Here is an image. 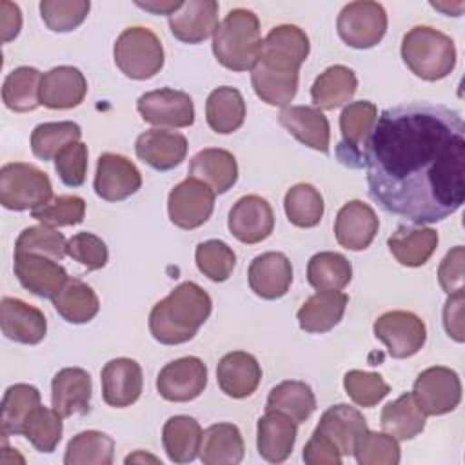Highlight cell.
Here are the masks:
<instances>
[{"mask_svg": "<svg viewBox=\"0 0 465 465\" xmlns=\"http://www.w3.org/2000/svg\"><path fill=\"white\" fill-rule=\"evenodd\" d=\"M363 162L371 198L416 225L454 214L465 200V124L441 104L387 107L369 134Z\"/></svg>", "mask_w": 465, "mask_h": 465, "instance_id": "cell-1", "label": "cell"}, {"mask_svg": "<svg viewBox=\"0 0 465 465\" xmlns=\"http://www.w3.org/2000/svg\"><path fill=\"white\" fill-rule=\"evenodd\" d=\"M309 36L292 24H282L262 40L258 58L251 69L256 96L274 107H287L298 91L300 65L309 56Z\"/></svg>", "mask_w": 465, "mask_h": 465, "instance_id": "cell-2", "label": "cell"}, {"mask_svg": "<svg viewBox=\"0 0 465 465\" xmlns=\"http://www.w3.org/2000/svg\"><path fill=\"white\" fill-rule=\"evenodd\" d=\"M211 311L207 291L194 282H183L151 309L149 331L163 345H180L196 336Z\"/></svg>", "mask_w": 465, "mask_h": 465, "instance_id": "cell-3", "label": "cell"}, {"mask_svg": "<svg viewBox=\"0 0 465 465\" xmlns=\"http://www.w3.org/2000/svg\"><path fill=\"white\" fill-rule=\"evenodd\" d=\"M260 47V20L252 11L243 7L229 11L213 35V53L231 71H251Z\"/></svg>", "mask_w": 465, "mask_h": 465, "instance_id": "cell-4", "label": "cell"}, {"mask_svg": "<svg viewBox=\"0 0 465 465\" xmlns=\"http://www.w3.org/2000/svg\"><path fill=\"white\" fill-rule=\"evenodd\" d=\"M401 58L418 78L436 82L452 73L456 45L450 36L434 27L414 25L401 40Z\"/></svg>", "mask_w": 465, "mask_h": 465, "instance_id": "cell-5", "label": "cell"}, {"mask_svg": "<svg viewBox=\"0 0 465 465\" xmlns=\"http://www.w3.org/2000/svg\"><path fill=\"white\" fill-rule=\"evenodd\" d=\"M114 64L133 80H149L163 67V47L154 31L133 25L124 29L114 42Z\"/></svg>", "mask_w": 465, "mask_h": 465, "instance_id": "cell-6", "label": "cell"}, {"mask_svg": "<svg viewBox=\"0 0 465 465\" xmlns=\"http://www.w3.org/2000/svg\"><path fill=\"white\" fill-rule=\"evenodd\" d=\"M53 200L49 176L33 163L11 162L0 169V203L9 211H35Z\"/></svg>", "mask_w": 465, "mask_h": 465, "instance_id": "cell-7", "label": "cell"}, {"mask_svg": "<svg viewBox=\"0 0 465 465\" xmlns=\"http://www.w3.org/2000/svg\"><path fill=\"white\" fill-rule=\"evenodd\" d=\"M336 29L349 47L371 49L385 36L387 13L378 2H349L338 15Z\"/></svg>", "mask_w": 465, "mask_h": 465, "instance_id": "cell-8", "label": "cell"}, {"mask_svg": "<svg viewBox=\"0 0 465 465\" xmlns=\"http://www.w3.org/2000/svg\"><path fill=\"white\" fill-rule=\"evenodd\" d=\"M412 398L425 416H441L461 401V381L449 367H429L414 381Z\"/></svg>", "mask_w": 465, "mask_h": 465, "instance_id": "cell-9", "label": "cell"}, {"mask_svg": "<svg viewBox=\"0 0 465 465\" xmlns=\"http://www.w3.org/2000/svg\"><path fill=\"white\" fill-rule=\"evenodd\" d=\"M378 107L369 100L351 102L343 107L340 114V131L341 142L336 149L338 160L352 169L365 165L363 151L369 140V134L376 124Z\"/></svg>", "mask_w": 465, "mask_h": 465, "instance_id": "cell-10", "label": "cell"}, {"mask_svg": "<svg viewBox=\"0 0 465 465\" xmlns=\"http://www.w3.org/2000/svg\"><path fill=\"white\" fill-rule=\"evenodd\" d=\"M374 336L383 341L396 360L414 356L427 340V329L420 316L409 311H389L374 322Z\"/></svg>", "mask_w": 465, "mask_h": 465, "instance_id": "cell-11", "label": "cell"}, {"mask_svg": "<svg viewBox=\"0 0 465 465\" xmlns=\"http://www.w3.org/2000/svg\"><path fill=\"white\" fill-rule=\"evenodd\" d=\"M214 209V191L203 182L187 176L174 185L167 198L169 220L180 229H196L203 225Z\"/></svg>", "mask_w": 465, "mask_h": 465, "instance_id": "cell-12", "label": "cell"}, {"mask_svg": "<svg viewBox=\"0 0 465 465\" xmlns=\"http://www.w3.org/2000/svg\"><path fill=\"white\" fill-rule=\"evenodd\" d=\"M143 122L156 127H189L194 122V104L185 91L162 87L143 93L136 100Z\"/></svg>", "mask_w": 465, "mask_h": 465, "instance_id": "cell-13", "label": "cell"}, {"mask_svg": "<svg viewBox=\"0 0 465 465\" xmlns=\"http://www.w3.org/2000/svg\"><path fill=\"white\" fill-rule=\"evenodd\" d=\"M207 385V365L196 356H183L162 367L156 378V389L167 401H191L198 398Z\"/></svg>", "mask_w": 465, "mask_h": 465, "instance_id": "cell-14", "label": "cell"}, {"mask_svg": "<svg viewBox=\"0 0 465 465\" xmlns=\"http://www.w3.org/2000/svg\"><path fill=\"white\" fill-rule=\"evenodd\" d=\"M93 187L102 200L120 202L142 187V174L129 158L116 153H104L96 162Z\"/></svg>", "mask_w": 465, "mask_h": 465, "instance_id": "cell-15", "label": "cell"}, {"mask_svg": "<svg viewBox=\"0 0 465 465\" xmlns=\"http://www.w3.org/2000/svg\"><path fill=\"white\" fill-rule=\"evenodd\" d=\"M227 227L242 243H260L274 229V213L269 202L258 194L242 196L229 211Z\"/></svg>", "mask_w": 465, "mask_h": 465, "instance_id": "cell-16", "label": "cell"}, {"mask_svg": "<svg viewBox=\"0 0 465 465\" xmlns=\"http://www.w3.org/2000/svg\"><path fill=\"white\" fill-rule=\"evenodd\" d=\"M13 269L20 285L40 298L56 296L69 280L56 260L35 252H15Z\"/></svg>", "mask_w": 465, "mask_h": 465, "instance_id": "cell-17", "label": "cell"}, {"mask_svg": "<svg viewBox=\"0 0 465 465\" xmlns=\"http://www.w3.org/2000/svg\"><path fill=\"white\" fill-rule=\"evenodd\" d=\"M251 291L263 300H278L292 283L291 260L278 251L262 252L252 258L247 271Z\"/></svg>", "mask_w": 465, "mask_h": 465, "instance_id": "cell-18", "label": "cell"}, {"mask_svg": "<svg viewBox=\"0 0 465 465\" xmlns=\"http://www.w3.org/2000/svg\"><path fill=\"white\" fill-rule=\"evenodd\" d=\"M100 380L104 401L116 409L133 405L143 389L142 367L131 358L109 360L100 372Z\"/></svg>", "mask_w": 465, "mask_h": 465, "instance_id": "cell-19", "label": "cell"}, {"mask_svg": "<svg viewBox=\"0 0 465 465\" xmlns=\"http://www.w3.org/2000/svg\"><path fill=\"white\" fill-rule=\"evenodd\" d=\"M380 229V220L374 209L361 202H347L336 214L334 220V236L338 243L349 251L367 249Z\"/></svg>", "mask_w": 465, "mask_h": 465, "instance_id": "cell-20", "label": "cell"}, {"mask_svg": "<svg viewBox=\"0 0 465 465\" xmlns=\"http://www.w3.org/2000/svg\"><path fill=\"white\" fill-rule=\"evenodd\" d=\"M187 138L176 131L162 127L149 129L136 138V156L156 171H171L187 156Z\"/></svg>", "mask_w": 465, "mask_h": 465, "instance_id": "cell-21", "label": "cell"}, {"mask_svg": "<svg viewBox=\"0 0 465 465\" xmlns=\"http://www.w3.org/2000/svg\"><path fill=\"white\" fill-rule=\"evenodd\" d=\"M0 325L5 338L25 345L40 343L47 332L44 312L38 307L11 296L2 298Z\"/></svg>", "mask_w": 465, "mask_h": 465, "instance_id": "cell-22", "label": "cell"}, {"mask_svg": "<svg viewBox=\"0 0 465 465\" xmlns=\"http://www.w3.org/2000/svg\"><path fill=\"white\" fill-rule=\"evenodd\" d=\"M91 394V376L80 367H65L58 371L51 381V405L62 418L87 414Z\"/></svg>", "mask_w": 465, "mask_h": 465, "instance_id": "cell-23", "label": "cell"}, {"mask_svg": "<svg viewBox=\"0 0 465 465\" xmlns=\"http://www.w3.org/2000/svg\"><path fill=\"white\" fill-rule=\"evenodd\" d=\"M87 80L78 67L58 65L42 74L40 104L49 109H73L84 102Z\"/></svg>", "mask_w": 465, "mask_h": 465, "instance_id": "cell-24", "label": "cell"}, {"mask_svg": "<svg viewBox=\"0 0 465 465\" xmlns=\"http://www.w3.org/2000/svg\"><path fill=\"white\" fill-rule=\"evenodd\" d=\"M314 430L327 436L338 447L341 456H351L354 454L360 438L369 430V427L358 409L347 403H338L331 405L322 414Z\"/></svg>", "mask_w": 465, "mask_h": 465, "instance_id": "cell-25", "label": "cell"}, {"mask_svg": "<svg viewBox=\"0 0 465 465\" xmlns=\"http://www.w3.org/2000/svg\"><path fill=\"white\" fill-rule=\"evenodd\" d=\"M218 27V2L189 0L169 16V29L183 44H200Z\"/></svg>", "mask_w": 465, "mask_h": 465, "instance_id": "cell-26", "label": "cell"}, {"mask_svg": "<svg viewBox=\"0 0 465 465\" xmlns=\"http://www.w3.org/2000/svg\"><path fill=\"white\" fill-rule=\"evenodd\" d=\"M216 380L223 394L242 400L258 389L262 380V367L252 354L245 351H232L218 361Z\"/></svg>", "mask_w": 465, "mask_h": 465, "instance_id": "cell-27", "label": "cell"}, {"mask_svg": "<svg viewBox=\"0 0 465 465\" xmlns=\"http://www.w3.org/2000/svg\"><path fill=\"white\" fill-rule=\"evenodd\" d=\"M278 122L303 145L329 153L331 127L327 116L311 105H287L280 111Z\"/></svg>", "mask_w": 465, "mask_h": 465, "instance_id": "cell-28", "label": "cell"}, {"mask_svg": "<svg viewBox=\"0 0 465 465\" xmlns=\"http://www.w3.org/2000/svg\"><path fill=\"white\" fill-rule=\"evenodd\" d=\"M294 441L296 423L278 411H265L258 420L256 447L260 456L269 463H282L291 456Z\"/></svg>", "mask_w": 465, "mask_h": 465, "instance_id": "cell-29", "label": "cell"}, {"mask_svg": "<svg viewBox=\"0 0 465 465\" xmlns=\"http://www.w3.org/2000/svg\"><path fill=\"white\" fill-rule=\"evenodd\" d=\"M189 176L209 185L214 194H223L238 180V163L232 153L218 147H207L191 158Z\"/></svg>", "mask_w": 465, "mask_h": 465, "instance_id": "cell-30", "label": "cell"}, {"mask_svg": "<svg viewBox=\"0 0 465 465\" xmlns=\"http://www.w3.org/2000/svg\"><path fill=\"white\" fill-rule=\"evenodd\" d=\"M391 254L405 267H421L438 247V232L423 225H400L387 240Z\"/></svg>", "mask_w": 465, "mask_h": 465, "instance_id": "cell-31", "label": "cell"}, {"mask_svg": "<svg viewBox=\"0 0 465 465\" xmlns=\"http://www.w3.org/2000/svg\"><path fill=\"white\" fill-rule=\"evenodd\" d=\"M349 296L340 291H318L298 311V325L311 334H322L338 325L345 314Z\"/></svg>", "mask_w": 465, "mask_h": 465, "instance_id": "cell-32", "label": "cell"}, {"mask_svg": "<svg viewBox=\"0 0 465 465\" xmlns=\"http://www.w3.org/2000/svg\"><path fill=\"white\" fill-rule=\"evenodd\" d=\"M200 460L205 465H236L243 460L242 432L232 423H214L202 432Z\"/></svg>", "mask_w": 465, "mask_h": 465, "instance_id": "cell-33", "label": "cell"}, {"mask_svg": "<svg viewBox=\"0 0 465 465\" xmlns=\"http://www.w3.org/2000/svg\"><path fill=\"white\" fill-rule=\"evenodd\" d=\"M358 89V78L352 69L345 65L327 67L312 84L311 98L316 109L332 111L345 105Z\"/></svg>", "mask_w": 465, "mask_h": 465, "instance_id": "cell-34", "label": "cell"}, {"mask_svg": "<svg viewBox=\"0 0 465 465\" xmlns=\"http://www.w3.org/2000/svg\"><path fill=\"white\" fill-rule=\"evenodd\" d=\"M247 114L245 100L234 87L222 85L211 91L205 102V118L209 127L220 134H231L243 125Z\"/></svg>", "mask_w": 465, "mask_h": 465, "instance_id": "cell-35", "label": "cell"}, {"mask_svg": "<svg viewBox=\"0 0 465 465\" xmlns=\"http://www.w3.org/2000/svg\"><path fill=\"white\" fill-rule=\"evenodd\" d=\"M202 432L203 430L194 418L185 414L171 416L162 430V443L167 458L173 463L193 461L200 452Z\"/></svg>", "mask_w": 465, "mask_h": 465, "instance_id": "cell-36", "label": "cell"}, {"mask_svg": "<svg viewBox=\"0 0 465 465\" xmlns=\"http://www.w3.org/2000/svg\"><path fill=\"white\" fill-rule=\"evenodd\" d=\"M56 312L69 323H87L100 311V300L96 292L85 282L69 278L65 285L51 298Z\"/></svg>", "mask_w": 465, "mask_h": 465, "instance_id": "cell-37", "label": "cell"}, {"mask_svg": "<svg viewBox=\"0 0 465 465\" xmlns=\"http://www.w3.org/2000/svg\"><path fill=\"white\" fill-rule=\"evenodd\" d=\"M265 411H278L298 425L316 411V396L305 381L285 380L271 389Z\"/></svg>", "mask_w": 465, "mask_h": 465, "instance_id": "cell-38", "label": "cell"}, {"mask_svg": "<svg viewBox=\"0 0 465 465\" xmlns=\"http://www.w3.org/2000/svg\"><path fill=\"white\" fill-rule=\"evenodd\" d=\"M380 423L383 432L403 441L416 438L425 429V414L414 401L412 392H405L383 407Z\"/></svg>", "mask_w": 465, "mask_h": 465, "instance_id": "cell-39", "label": "cell"}, {"mask_svg": "<svg viewBox=\"0 0 465 465\" xmlns=\"http://www.w3.org/2000/svg\"><path fill=\"white\" fill-rule=\"evenodd\" d=\"M42 74L36 67L20 65L13 69L2 85V100L15 113H29L40 105Z\"/></svg>", "mask_w": 465, "mask_h": 465, "instance_id": "cell-40", "label": "cell"}, {"mask_svg": "<svg viewBox=\"0 0 465 465\" xmlns=\"http://www.w3.org/2000/svg\"><path fill=\"white\" fill-rule=\"evenodd\" d=\"M40 391L29 383H15L7 387L2 398L0 432L2 438L22 434L27 416L40 405Z\"/></svg>", "mask_w": 465, "mask_h": 465, "instance_id": "cell-41", "label": "cell"}, {"mask_svg": "<svg viewBox=\"0 0 465 465\" xmlns=\"http://www.w3.org/2000/svg\"><path fill=\"white\" fill-rule=\"evenodd\" d=\"M352 278L351 262L334 251H322L307 263V280L316 291H341Z\"/></svg>", "mask_w": 465, "mask_h": 465, "instance_id": "cell-42", "label": "cell"}, {"mask_svg": "<svg viewBox=\"0 0 465 465\" xmlns=\"http://www.w3.org/2000/svg\"><path fill=\"white\" fill-rule=\"evenodd\" d=\"M114 458V440L100 430H84L67 443L65 465H111Z\"/></svg>", "mask_w": 465, "mask_h": 465, "instance_id": "cell-43", "label": "cell"}, {"mask_svg": "<svg viewBox=\"0 0 465 465\" xmlns=\"http://www.w3.org/2000/svg\"><path fill=\"white\" fill-rule=\"evenodd\" d=\"M283 209L292 225L316 227L323 216V196L311 183H296L287 191Z\"/></svg>", "mask_w": 465, "mask_h": 465, "instance_id": "cell-44", "label": "cell"}, {"mask_svg": "<svg viewBox=\"0 0 465 465\" xmlns=\"http://www.w3.org/2000/svg\"><path fill=\"white\" fill-rule=\"evenodd\" d=\"M82 127L74 122H44L31 133V151L36 158L47 162L54 158L67 143L80 142Z\"/></svg>", "mask_w": 465, "mask_h": 465, "instance_id": "cell-45", "label": "cell"}, {"mask_svg": "<svg viewBox=\"0 0 465 465\" xmlns=\"http://www.w3.org/2000/svg\"><path fill=\"white\" fill-rule=\"evenodd\" d=\"M62 416L49 407L38 405L25 420L22 434L38 452H53L62 440Z\"/></svg>", "mask_w": 465, "mask_h": 465, "instance_id": "cell-46", "label": "cell"}, {"mask_svg": "<svg viewBox=\"0 0 465 465\" xmlns=\"http://www.w3.org/2000/svg\"><path fill=\"white\" fill-rule=\"evenodd\" d=\"M194 260L200 272L216 283L229 280L236 265L234 251L222 240H207L198 243Z\"/></svg>", "mask_w": 465, "mask_h": 465, "instance_id": "cell-47", "label": "cell"}, {"mask_svg": "<svg viewBox=\"0 0 465 465\" xmlns=\"http://www.w3.org/2000/svg\"><path fill=\"white\" fill-rule=\"evenodd\" d=\"M15 252H35L60 262L67 254V240L54 227L42 223L20 232L15 243Z\"/></svg>", "mask_w": 465, "mask_h": 465, "instance_id": "cell-48", "label": "cell"}, {"mask_svg": "<svg viewBox=\"0 0 465 465\" xmlns=\"http://www.w3.org/2000/svg\"><path fill=\"white\" fill-rule=\"evenodd\" d=\"M91 4L87 0H42L40 16L44 24L56 33L76 29L87 16Z\"/></svg>", "mask_w": 465, "mask_h": 465, "instance_id": "cell-49", "label": "cell"}, {"mask_svg": "<svg viewBox=\"0 0 465 465\" xmlns=\"http://www.w3.org/2000/svg\"><path fill=\"white\" fill-rule=\"evenodd\" d=\"M31 216L49 227L78 225L85 216V200L76 194H60L49 203L31 211Z\"/></svg>", "mask_w": 465, "mask_h": 465, "instance_id": "cell-50", "label": "cell"}, {"mask_svg": "<svg viewBox=\"0 0 465 465\" xmlns=\"http://www.w3.org/2000/svg\"><path fill=\"white\" fill-rule=\"evenodd\" d=\"M343 387L349 398L360 407H374L391 392V387L381 374L358 369H352L343 376Z\"/></svg>", "mask_w": 465, "mask_h": 465, "instance_id": "cell-51", "label": "cell"}, {"mask_svg": "<svg viewBox=\"0 0 465 465\" xmlns=\"http://www.w3.org/2000/svg\"><path fill=\"white\" fill-rule=\"evenodd\" d=\"M354 458L360 465H398L400 463V445L387 432L367 430L356 449Z\"/></svg>", "mask_w": 465, "mask_h": 465, "instance_id": "cell-52", "label": "cell"}, {"mask_svg": "<svg viewBox=\"0 0 465 465\" xmlns=\"http://www.w3.org/2000/svg\"><path fill=\"white\" fill-rule=\"evenodd\" d=\"M67 256L82 263L87 271H96L107 263L109 251L100 236L84 231L67 240Z\"/></svg>", "mask_w": 465, "mask_h": 465, "instance_id": "cell-53", "label": "cell"}, {"mask_svg": "<svg viewBox=\"0 0 465 465\" xmlns=\"http://www.w3.org/2000/svg\"><path fill=\"white\" fill-rule=\"evenodd\" d=\"M54 169L69 187H80L87 174V145L84 142L67 143L54 156Z\"/></svg>", "mask_w": 465, "mask_h": 465, "instance_id": "cell-54", "label": "cell"}, {"mask_svg": "<svg viewBox=\"0 0 465 465\" xmlns=\"http://www.w3.org/2000/svg\"><path fill=\"white\" fill-rule=\"evenodd\" d=\"M463 245H456L445 254V258L440 263L438 282L447 294L463 291Z\"/></svg>", "mask_w": 465, "mask_h": 465, "instance_id": "cell-55", "label": "cell"}, {"mask_svg": "<svg viewBox=\"0 0 465 465\" xmlns=\"http://www.w3.org/2000/svg\"><path fill=\"white\" fill-rule=\"evenodd\" d=\"M302 458L307 465H340L341 463V454L338 447L327 436L316 430L305 443Z\"/></svg>", "mask_w": 465, "mask_h": 465, "instance_id": "cell-56", "label": "cell"}, {"mask_svg": "<svg viewBox=\"0 0 465 465\" xmlns=\"http://www.w3.org/2000/svg\"><path fill=\"white\" fill-rule=\"evenodd\" d=\"M443 327L450 338L463 341V291L449 294L443 307Z\"/></svg>", "mask_w": 465, "mask_h": 465, "instance_id": "cell-57", "label": "cell"}, {"mask_svg": "<svg viewBox=\"0 0 465 465\" xmlns=\"http://www.w3.org/2000/svg\"><path fill=\"white\" fill-rule=\"evenodd\" d=\"M22 29V11L16 4L2 0L0 2V31L2 42L7 44L18 36Z\"/></svg>", "mask_w": 465, "mask_h": 465, "instance_id": "cell-58", "label": "cell"}, {"mask_svg": "<svg viewBox=\"0 0 465 465\" xmlns=\"http://www.w3.org/2000/svg\"><path fill=\"white\" fill-rule=\"evenodd\" d=\"M183 2H158V0H151V2H136L138 7L153 13V15H173L182 7Z\"/></svg>", "mask_w": 465, "mask_h": 465, "instance_id": "cell-59", "label": "cell"}, {"mask_svg": "<svg viewBox=\"0 0 465 465\" xmlns=\"http://www.w3.org/2000/svg\"><path fill=\"white\" fill-rule=\"evenodd\" d=\"M133 461H153V463H160L158 458H154V456H151V454H143L142 450H138V452H134V454H131V456L125 458V463H133Z\"/></svg>", "mask_w": 465, "mask_h": 465, "instance_id": "cell-60", "label": "cell"}]
</instances>
